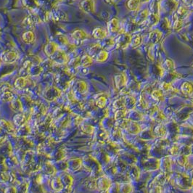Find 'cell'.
Returning a JSON list of instances; mask_svg holds the SVG:
<instances>
[{
	"label": "cell",
	"mask_w": 193,
	"mask_h": 193,
	"mask_svg": "<svg viewBox=\"0 0 193 193\" xmlns=\"http://www.w3.org/2000/svg\"><path fill=\"white\" fill-rule=\"evenodd\" d=\"M80 8L87 13L95 12V1L94 0H83L80 3Z\"/></svg>",
	"instance_id": "1"
},
{
	"label": "cell",
	"mask_w": 193,
	"mask_h": 193,
	"mask_svg": "<svg viewBox=\"0 0 193 193\" xmlns=\"http://www.w3.org/2000/svg\"><path fill=\"white\" fill-rule=\"evenodd\" d=\"M131 42V36L128 34H123L120 35L117 39V46L121 48H126Z\"/></svg>",
	"instance_id": "2"
},
{
	"label": "cell",
	"mask_w": 193,
	"mask_h": 193,
	"mask_svg": "<svg viewBox=\"0 0 193 193\" xmlns=\"http://www.w3.org/2000/svg\"><path fill=\"white\" fill-rule=\"evenodd\" d=\"M17 55L14 52H4L1 55V59L3 62L7 63H13L17 60Z\"/></svg>",
	"instance_id": "3"
},
{
	"label": "cell",
	"mask_w": 193,
	"mask_h": 193,
	"mask_svg": "<svg viewBox=\"0 0 193 193\" xmlns=\"http://www.w3.org/2000/svg\"><path fill=\"white\" fill-rule=\"evenodd\" d=\"M58 51V45L53 42H50L44 47V52L48 56H52Z\"/></svg>",
	"instance_id": "4"
},
{
	"label": "cell",
	"mask_w": 193,
	"mask_h": 193,
	"mask_svg": "<svg viewBox=\"0 0 193 193\" xmlns=\"http://www.w3.org/2000/svg\"><path fill=\"white\" fill-rule=\"evenodd\" d=\"M94 38L96 39H104L107 36V32L103 28H97L92 32Z\"/></svg>",
	"instance_id": "5"
},
{
	"label": "cell",
	"mask_w": 193,
	"mask_h": 193,
	"mask_svg": "<svg viewBox=\"0 0 193 193\" xmlns=\"http://www.w3.org/2000/svg\"><path fill=\"white\" fill-rule=\"evenodd\" d=\"M108 28L111 33H115L119 30V22L116 18H113L108 24Z\"/></svg>",
	"instance_id": "6"
},
{
	"label": "cell",
	"mask_w": 193,
	"mask_h": 193,
	"mask_svg": "<svg viewBox=\"0 0 193 193\" xmlns=\"http://www.w3.org/2000/svg\"><path fill=\"white\" fill-rule=\"evenodd\" d=\"M72 36L76 41H84L85 39H87V34L84 31L76 30L73 33Z\"/></svg>",
	"instance_id": "7"
},
{
	"label": "cell",
	"mask_w": 193,
	"mask_h": 193,
	"mask_svg": "<svg viewBox=\"0 0 193 193\" xmlns=\"http://www.w3.org/2000/svg\"><path fill=\"white\" fill-rule=\"evenodd\" d=\"M22 38L23 42L26 44H31L32 43L35 39V35L31 31H28L25 32L22 36Z\"/></svg>",
	"instance_id": "8"
},
{
	"label": "cell",
	"mask_w": 193,
	"mask_h": 193,
	"mask_svg": "<svg viewBox=\"0 0 193 193\" xmlns=\"http://www.w3.org/2000/svg\"><path fill=\"white\" fill-rule=\"evenodd\" d=\"M161 37H162L161 32L159 31L158 30H155L150 33L149 39H150L152 43H156V42H158L159 40L161 39Z\"/></svg>",
	"instance_id": "9"
},
{
	"label": "cell",
	"mask_w": 193,
	"mask_h": 193,
	"mask_svg": "<svg viewBox=\"0 0 193 193\" xmlns=\"http://www.w3.org/2000/svg\"><path fill=\"white\" fill-rule=\"evenodd\" d=\"M108 58V52L105 50H100L96 55V60L99 63H103L107 60Z\"/></svg>",
	"instance_id": "10"
},
{
	"label": "cell",
	"mask_w": 193,
	"mask_h": 193,
	"mask_svg": "<svg viewBox=\"0 0 193 193\" xmlns=\"http://www.w3.org/2000/svg\"><path fill=\"white\" fill-rule=\"evenodd\" d=\"M92 62H93V59L90 55H84L81 58V65L83 67H88L92 64Z\"/></svg>",
	"instance_id": "11"
},
{
	"label": "cell",
	"mask_w": 193,
	"mask_h": 193,
	"mask_svg": "<svg viewBox=\"0 0 193 193\" xmlns=\"http://www.w3.org/2000/svg\"><path fill=\"white\" fill-rule=\"evenodd\" d=\"M140 0H129L127 2V7L130 10L135 11L139 7Z\"/></svg>",
	"instance_id": "12"
},
{
	"label": "cell",
	"mask_w": 193,
	"mask_h": 193,
	"mask_svg": "<svg viewBox=\"0 0 193 193\" xmlns=\"http://www.w3.org/2000/svg\"><path fill=\"white\" fill-rule=\"evenodd\" d=\"M149 17V12L147 9H145V10H142L140 13L139 14L137 17V23H142L143 21H145Z\"/></svg>",
	"instance_id": "13"
},
{
	"label": "cell",
	"mask_w": 193,
	"mask_h": 193,
	"mask_svg": "<svg viewBox=\"0 0 193 193\" xmlns=\"http://www.w3.org/2000/svg\"><path fill=\"white\" fill-rule=\"evenodd\" d=\"M54 55H56V58H55V60L58 63H63L66 62V56L64 52H62L60 51H57Z\"/></svg>",
	"instance_id": "14"
},
{
	"label": "cell",
	"mask_w": 193,
	"mask_h": 193,
	"mask_svg": "<svg viewBox=\"0 0 193 193\" xmlns=\"http://www.w3.org/2000/svg\"><path fill=\"white\" fill-rule=\"evenodd\" d=\"M163 67H164V68L166 70V71H172L174 70L175 64L173 60H171L170 59H168L165 61L164 65H163Z\"/></svg>",
	"instance_id": "15"
},
{
	"label": "cell",
	"mask_w": 193,
	"mask_h": 193,
	"mask_svg": "<svg viewBox=\"0 0 193 193\" xmlns=\"http://www.w3.org/2000/svg\"><path fill=\"white\" fill-rule=\"evenodd\" d=\"M142 36H137L135 38L131 39V46H132L133 47H139V45L142 44Z\"/></svg>",
	"instance_id": "16"
},
{
	"label": "cell",
	"mask_w": 193,
	"mask_h": 193,
	"mask_svg": "<svg viewBox=\"0 0 193 193\" xmlns=\"http://www.w3.org/2000/svg\"><path fill=\"white\" fill-rule=\"evenodd\" d=\"M126 82V77L124 75L121 74V75H118L116 76V85L118 86V87L120 86H123L125 84Z\"/></svg>",
	"instance_id": "17"
},
{
	"label": "cell",
	"mask_w": 193,
	"mask_h": 193,
	"mask_svg": "<svg viewBox=\"0 0 193 193\" xmlns=\"http://www.w3.org/2000/svg\"><path fill=\"white\" fill-rule=\"evenodd\" d=\"M148 20H149V22H150V23L152 25H156V24L158 23V22L159 21L158 15L152 13V15H150L149 16Z\"/></svg>",
	"instance_id": "18"
},
{
	"label": "cell",
	"mask_w": 193,
	"mask_h": 193,
	"mask_svg": "<svg viewBox=\"0 0 193 193\" xmlns=\"http://www.w3.org/2000/svg\"><path fill=\"white\" fill-rule=\"evenodd\" d=\"M181 90H182L183 92L184 93H191V92L192 91V87L189 83L188 82H185L183 84L182 87H181Z\"/></svg>",
	"instance_id": "19"
},
{
	"label": "cell",
	"mask_w": 193,
	"mask_h": 193,
	"mask_svg": "<svg viewBox=\"0 0 193 193\" xmlns=\"http://www.w3.org/2000/svg\"><path fill=\"white\" fill-rule=\"evenodd\" d=\"M183 26V22L181 19H177L175 21L174 24H173V29L176 31H179Z\"/></svg>",
	"instance_id": "20"
},
{
	"label": "cell",
	"mask_w": 193,
	"mask_h": 193,
	"mask_svg": "<svg viewBox=\"0 0 193 193\" xmlns=\"http://www.w3.org/2000/svg\"><path fill=\"white\" fill-rule=\"evenodd\" d=\"M159 4L158 2H155V1H153V2L151 4V9L152 11V13L153 14H157L158 15V12L157 11H158V7Z\"/></svg>",
	"instance_id": "21"
},
{
	"label": "cell",
	"mask_w": 193,
	"mask_h": 193,
	"mask_svg": "<svg viewBox=\"0 0 193 193\" xmlns=\"http://www.w3.org/2000/svg\"><path fill=\"white\" fill-rule=\"evenodd\" d=\"M186 11L187 10H186V9L185 7H180L179 10H178V14L180 15L181 16H183L184 14L186 13Z\"/></svg>",
	"instance_id": "22"
},
{
	"label": "cell",
	"mask_w": 193,
	"mask_h": 193,
	"mask_svg": "<svg viewBox=\"0 0 193 193\" xmlns=\"http://www.w3.org/2000/svg\"><path fill=\"white\" fill-rule=\"evenodd\" d=\"M115 1H116V0H105V1H106L108 4H113V3L115 2Z\"/></svg>",
	"instance_id": "23"
},
{
	"label": "cell",
	"mask_w": 193,
	"mask_h": 193,
	"mask_svg": "<svg viewBox=\"0 0 193 193\" xmlns=\"http://www.w3.org/2000/svg\"><path fill=\"white\" fill-rule=\"evenodd\" d=\"M158 1H160V0H158Z\"/></svg>",
	"instance_id": "24"
}]
</instances>
